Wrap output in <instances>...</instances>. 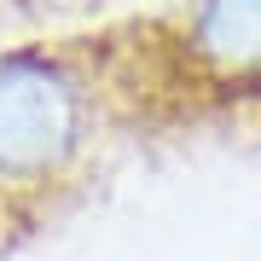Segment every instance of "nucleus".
Returning <instances> with one entry per match:
<instances>
[{"mask_svg":"<svg viewBox=\"0 0 261 261\" xmlns=\"http://www.w3.org/2000/svg\"><path fill=\"white\" fill-rule=\"evenodd\" d=\"M99 134V70L58 47L0 53V215L58 197Z\"/></svg>","mask_w":261,"mask_h":261,"instance_id":"f03ea898","label":"nucleus"},{"mask_svg":"<svg viewBox=\"0 0 261 261\" xmlns=\"http://www.w3.org/2000/svg\"><path fill=\"white\" fill-rule=\"evenodd\" d=\"M99 87L134 116L261 128V0H186L168 18L122 29Z\"/></svg>","mask_w":261,"mask_h":261,"instance_id":"f257e3e1","label":"nucleus"}]
</instances>
